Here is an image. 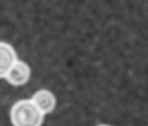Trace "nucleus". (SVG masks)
I'll return each instance as SVG.
<instances>
[{"mask_svg": "<svg viewBox=\"0 0 148 126\" xmlns=\"http://www.w3.org/2000/svg\"><path fill=\"white\" fill-rule=\"evenodd\" d=\"M31 77V69L27 64L23 61L18 60L12 67L6 77V81L14 86H20L25 84Z\"/></svg>", "mask_w": 148, "mask_h": 126, "instance_id": "f03ea898", "label": "nucleus"}, {"mask_svg": "<svg viewBox=\"0 0 148 126\" xmlns=\"http://www.w3.org/2000/svg\"><path fill=\"white\" fill-rule=\"evenodd\" d=\"M32 100L44 114H48L53 111L57 104L55 96L51 91L46 89L38 91L32 96Z\"/></svg>", "mask_w": 148, "mask_h": 126, "instance_id": "20e7f679", "label": "nucleus"}, {"mask_svg": "<svg viewBox=\"0 0 148 126\" xmlns=\"http://www.w3.org/2000/svg\"><path fill=\"white\" fill-rule=\"evenodd\" d=\"M45 114L32 99L16 102L11 109L10 116L13 126H41Z\"/></svg>", "mask_w": 148, "mask_h": 126, "instance_id": "f257e3e1", "label": "nucleus"}, {"mask_svg": "<svg viewBox=\"0 0 148 126\" xmlns=\"http://www.w3.org/2000/svg\"><path fill=\"white\" fill-rule=\"evenodd\" d=\"M97 126H110V125H106V124H99V125H97Z\"/></svg>", "mask_w": 148, "mask_h": 126, "instance_id": "39448f33", "label": "nucleus"}, {"mask_svg": "<svg viewBox=\"0 0 148 126\" xmlns=\"http://www.w3.org/2000/svg\"><path fill=\"white\" fill-rule=\"evenodd\" d=\"M18 61L13 47L5 42H0V78H5L12 67Z\"/></svg>", "mask_w": 148, "mask_h": 126, "instance_id": "7ed1b4c3", "label": "nucleus"}]
</instances>
